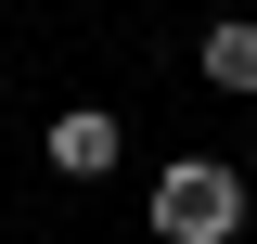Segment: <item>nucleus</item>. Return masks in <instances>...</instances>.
I'll use <instances>...</instances> for the list:
<instances>
[{
  "mask_svg": "<svg viewBox=\"0 0 257 244\" xmlns=\"http://www.w3.org/2000/svg\"><path fill=\"white\" fill-rule=\"evenodd\" d=\"M155 231L167 244H231L244 231V180H231L219 154H180V167L155 180Z\"/></svg>",
  "mask_w": 257,
  "mask_h": 244,
  "instance_id": "obj_1",
  "label": "nucleus"
},
{
  "mask_svg": "<svg viewBox=\"0 0 257 244\" xmlns=\"http://www.w3.org/2000/svg\"><path fill=\"white\" fill-rule=\"evenodd\" d=\"M52 167L64 180H103L116 167V116H52Z\"/></svg>",
  "mask_w": 257,
  "mask_h": 244,
  "instance_id": "obj_2",
  "label": "nucleus"
},
{
  "mask_svg": "<svg viewBox=\"0 0 257 244\" xmlns=\"http://www.w3.org/2000/svg\"><path fill=\"white\" fill-rule=\"evenodd\" d=\"M206 90H257V26H206Z\"/></svg>",
  "mask_w": 257,
  "mask_h": 244,
  "instance_id": "obj_3",
  "label": "nucleus"
}]
</instances>
